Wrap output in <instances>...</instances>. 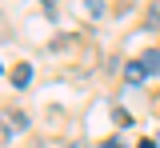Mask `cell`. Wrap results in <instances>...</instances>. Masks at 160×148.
Masks as SVG:
<instances>
[{"instance_id":"1","label":"cell","mask_w":160,"mask_h":148,"mask_svg":"<svg viewBox=\"0 0 160 148\" xmlns=\"http://www.w3.org/2000/svg\"><path fill=\"white\" fill-rule=\"evenodd\" d=\"M8 80H12V88H24L28 80H32V68H28V64H16V68L8 72Z\"/></svg>"},{"instance_id":"2","label":"cell","mask_w":160,"mask_h":148,"mask_svg":"<svg viewBox=\"0 0 160 148\" xmlns=\"http://www.w3.org/2000/svg\"><path fill=\"white\" fill-rule=\"evenodd\" d=\"M144 76H148V68H144V64H140V60H132V64H128V68H124V80H128V84H140Z\"/></svg>"},{"instance_id":"3","label":"cell","mask_w":160,"mask_h":148,"mask_svg":"<svg viewBox=\"0 0 160 148\" xmlns=\"http://www.w3.org/2000/svg\"><path fill=\"white\" fill-rule=\"evenodd\" d=\"M140 64L148 68V76H152V72H160V48H152V52H144V56H140Z\"/></svg>"},{"instance_id":"4","label":"cell","mask_w":160,"mask_h":148,"mask_svg":"<svg viewBox=\"0 0 160 148\" xmlns=\"http://www.w3.org/2000/svg\"><path fill=\"white\" fill-rule=\"evenodd\" d=\"M144 28L160 32V4H152V8H148V16H144Z\"/></svg>"},{"instance_id":"5","label":"cell","mask_w":160,"mask_h":148,"mask_svg":"<svg viewBox=\"0 0 160 148\" xmlns=\"http://www.w3.org/2000/svg\"><path fill=\"white\" fill-rule=\"evenodd\" d=\"M84 8H88V16H100V12H104V0H88Z\"/></svg>"},{"instance_id":"6","label":"cell","mask_w":160,"mask_h":148,"mask_svg":"<svg viewBox=\"0 0 160 148\" xmlns=\"http://www.w3.org/2000/svg\"><path fill=\"white\" fill-rule=\"evenodd\" d=\"M116 124H120V128H128V124H132V116H128L124 108H116Z\"/></svg>"},{"instance_id":"7","label":"cell","mask_w":160,"mask_h":148,"mask_svg":"<svg viewBox=\"0 0 160 148\" xmlns=\"http://www.w3.org/2000/svg\"><path fill=\"white\" fill-rule=\"evenodd\" d=\"M100 148H124V144H120L116 136H108V140H104V144H100Z\"/></svg>"},{"instance_id":"8","label":"cell","mask_w":160,"mask_h":148,"mask_svg":"<svg viewBox=\"0 0 160 148\" xmlns=\"http://www.w3.org/2000/svg\"><path fill=\"white\" fill-rule=\"evenodd\" d=\"M140 148H156V140H140Z\"/></svg>"},{"instance_id":"9","label":"cell","mask_w":160,"mask_h":148,"mask_svg":"<svg viewBox=\"0 0 160 148\" xmlns=\"http://www.w3.org/2000/svg\"><path fill=\"white\" fill-rule=\"evenodd\" d=\"M68 148H84V144H68Z\"/></svg>"},{"instance_id":"10","label":"cell","mask_w":160,"mask_h":148,"mask_svg":"<svg viewBox=\"0 0 160 148\" xmlns=\"http://www.w3.org/2000/svg\"><path fill=\"white\" fill-rule=\"evenodd\" d=\"M44 4H56V0H44Z\"/></svg>"}]
</instances>
